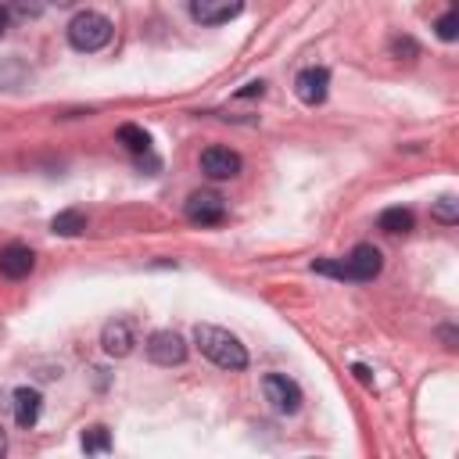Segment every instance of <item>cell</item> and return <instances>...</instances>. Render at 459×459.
Here are the masks:
<instances>
[{"label":"cell","instance_id":"obj_1","mask_svg":"<svg viewBox=\"0 0 459 459\" xmlns=\"http://www.w3.org/2000/svg\"><path fill=\"white\" fill-rule=\"evenodd\" d=\"M194 345L201 348V355L204 359H212L219 370H248V352H245V345L230 334V330H222V327H212V323H197L194 327Z\"/></svg>","mask_w":459,"mask_h":459},{"label":"cell","instance_id":"obj_2","mask_svg":"<svg viewBox=\"0 0 459 459\" xmlns=\"http://www.w3.org/2000/svg\"><path fill=\"white\" fill-rule=\"evenodd\" d=\"M112 22L101 15V12H79L72 22H69V44L83 54H94L101 47L112 44Z\"/></svg>","mask_w":459,"mask_h":459},{"label":"cell","instance_id":"obj_3","mask_svg":"<svg viewBox=\"0 0 459 459\" xmlns=\"http://www.w3.org/2000/svg\"><path fill=\"white\" fill-rule=\"evenodd\" d=\"M263 391H266V402L277 409V413H298L302 409V388L288 377V373H266L263 380Z\"/></svg>","mask_w":459,"mask_h":459},{"label":"cell","instance_id":"obj_4","mask_svg":"<svg viewBox=\"0 0 459 459\" xmlns=\"http://www.w3.org/2000/svg\"><path fill=\"white\" fill-rule=\"evenodd\" d=\"M147 359L154 366H179L187 359V341L176 330H154L147 338Z\"/></svg>","mask_w":459,"mask_h":459},{"label":"cell","instance_id":"obj_5","mask_svg":"<svg viewBox=\"0 0 459 459\" xmlns=\"http://www.w3.org/2000/svg\"><path fill=\"white\" fill-rule=\"evenodd\" d=\"M187 219L194 226H215L226 219V201L215 190H194L187 197Z\"/></svg>","mask_w":459,"mask_h":459},{"label":"cell","instance_id":"obj_6","mask_svg":"<svg viewBox=\"0 0 459 459\" xmlns=\"http://www.w3.org/2000/svg\"><path fill=\"white\" fill-rule=\"evenodd\" d=\"M245 12V0H190V15L201 26H222Z\"/></svg>","mask_w":459,"mask_h":459},{"label":"cell","instance_id":"obj_7","mask_svg":"<svg viewBox=\"0 0 459 459\" xmlns=\"http://www.w3.org/2000/svg\"><path fill=\"white\" fill-rule=\"evenodd\" d=\"M295 94H298V101H302V104H309V108L323 104V101H327V94H330V72H327V69H320V65L302 69V72L295 76Z\"/></svg>","mask_w":459,"mask_h":459},{"label":"cell","instance_id":"obj_8","mask_svg":"<svg viewBox=\"0 0 459 459\" xmlns=\"http://www.w3.org/2000/svg\"><path fill=\"white\" fill-rule=\"evenodd\" d=\"M345 266H348V280L352 284H370L373 277H380L384 259H380V252L373 245H355L352 255L345 259Z\"/></svg>","mask_w":459,"mask_h":459},{"label":"cell","instance_id":"obj_9","mask_svg":"<svg viewBox=\"0 0 459 459\" xmlns=\"http://www.w3.org/2000/svg\"><path fill=\"white\" fill-rule=\"evenodd\" d=\"M201 172L212 179H234L241 172V154L230 147H208L201 154Z\"/></svg>","mask_w":459,"mask_h":459},{"label":"cell","instance_id":"obj_10","mask_svg":"<svg viewBox=\"0 0 459 459\" xmlns=\"http://www.w3.org/2000/svg\"><path fill=\"white\" fill-rule=\"evenodd\" d=\"M33 266H37V255H33V248H26V245H8L4 252H0V273H4L8 280L29 277Z\"/></svg>","mask_w":459,"mask_h":459},{"label":"cell","instance_id":"obj_11","mask_svg":"<svg viewBox=\"0 0 459 459\" xmlns=\"http://www.w3.org/2000/svg\"><path fill=\"white\" fill-rule=\"evenodd\" d=\"M15 402V423L22 427V430H33L37 423H40V409H44V395L37 391V388H19L15 395H12Z\"/></svg>","mask_w":459,"mask_h":459},{"label":"cell","instance_id":"obj_12","mask_svg":"<svg viewBox=\"0 0 459 459\" xmlns=\"http://www.w3.org/2000/svg\"><path fill=\"white\" fill-rule=\"evenodd\" d=\"M133 327L126 323V320H115V323H108L104 330H101V348L108 352V355H115V359H126L129 352H133Z\"/></svg>","mask_w":459,"mask_h":459},{"label":"cell","instance_id":"obj_13","mask_svg":"<svg viewBox=\"0 0 459 459\" xmlns=\"http://www.w3.org/2000/svg\"><path fill=\"white\" fill-rule=\"evenodd\" d=\"M83 230H87V215L79 208H65L51 219V234H58V238H79Z\"/></svg>","mask_w":459,"mask_h":459},{"label":"cell","instance_id":"obj_14","mask_svg":"<svg viewBox=\"0 0 459 459\" xmlns=\"http://www.w3.org/2000/svg\"><path fill=\"white\" fill-rule=\"evenodd\" d=\"M413 212L409 208H388V212H380V219H377V226L384 230V234H409L413 230Z\"/></svg>","mask_w":459,"mask_h":459},{"label":"cell","instance_id":"obj_15","mask_svg":"<svg viewBox=\"0 0 459 459\" xmlns=\"http://www.w3.org/2000/svg\"><path fill=\"white\" fill-rule=\"evenodd\" d=\"M119 144H126L133 154H147V151H151V137H147L140 126H133V122L119 126Z\"/></svg>","mask_w":459,"mask_h":459},{"label":"cell","instance_id":"obj_16","mask_svg":"<svg viewBox=\"0 0 459 459\" xmlns=\"http://www.w3.org/2000/svg\"><path fill=\"white\" fill-rule=\"evenodd\" d=\"M83 448L87 452H108L112 448V434H108V427H90V430H83Z\"/></svg>","mask_w":459,"mask_h":459},{"label":"cell","instance_id":"obj_17","mask_svg":"<svg viewBox=\"0 0 459 459\" xmlns=\"http://www.w3.org/2000/svg\"><path fill=\"white\" fill-rule=\"evenodd\" d=\"M313 273H320V277H334V280H348V266H345V259H316L313 263ZM352 284V280H348Z\"/></svg>","mask_w":459,"mask_h":459},{"label":"cell","instance_id":"obj_18","mask_svg":"<svg viewBox=\"0 0 459 459\" xmlns=\"http://www.w3.org/2000/svg\"><path fill=\"white\" fill-rule=\"evenodd\" d=\"M15 4V12L22 15V19H40L47 8H51V0H12Z\"/></svg>","mask_w":459,"mask_h":459},{"label":"cell","instance_id":"obj_19","mask_svg":"<svg viewBox=\"0 0 459 459\" xmlns=\"http://www.w3.org/2000/svg\"><path fill=\"white\" fill-rule=\"evenodd\" d=\"M455 204H459V201H455V197H441V201H438V204H434V212H430V215H434V219H441V222H448V226H452V222H455V219H459V208H455Z\"/></svg>","mask_w":459,"mask_h":459},{"label":"cell","instance_id":"obj_20","mask_svg":"<svg viewBox=\"0 0 459 459\" xmlns=\"http://www.w3.org/2000/svg\"><path fill=\"white\" fill-rule=\"evenodd\" d=\"M455 26H459V19H455V12H448V15H441V19L434 22V29H438V37H441V40H448V44H452V40L459 37V29H455Z\"/></svg>","mask_w":459,"mask_h":459},{"label":"cell","instance_id":"obj_21","mask_svg":"<svg viewBox=\"0 0 459 459\" xmlns=\"http://www.w3.org/2000/svg\"><path fill=\"white\" fill-rule=\"evenodd\" d=\"M391 54H398V58H402V54H405V58H416V54H420V47H416L409 37H402V40H395V44H391Z\"/></svg>","mask_w":459,"mask_h":459},{"label":"cell","instance_id":"obj_22","mask_svg":"<svg viewBox=\"0 0 459 459\" xmlns=\"http://www.w3.org/2000/svg\"><path fill=\"white\" fill-rule=\"evenodd\" d=\"M263 94H266V83H263V79H252V83H245V87L238 90L241 101H245V97H263Z\"/></svg>","mask_w":459,"mask_h":459},{"label":"cell","instance_id":"obj_23","mask_svg":"<svg viewBox=\"0 0 459 459\" xmlns=\"http://www.w3.org/2000/svg\"><path fill=\"white\" fill-rule=\"evenodd\" d=\"M352 373H355V377H359L363 384H373V373H370V370H366L363 363H355V366H352Z\"/></svg>","mask_w":459,"mask_h":459},{"label":"cell","instance_id":"obj_24","mask_svg":"<svg viewBox=\"0 0 459 459\" xmlns=\"http://www.w3.org/2000/svg\"><path fill=\"white\" fill-rule=\"evenodd\" d=\"M4 33H8V12L0 8V37H4Z\"/></svg>","mask_w":459,"mask_h":459},{"label":"cell","instance_id":"obj_25","mask_svg":"<svg viewBox=\"0 0 459 459\" xmlns=\"http://www.w3.org/2000/svg\"><path fill=\"white\" fill-rule=\"evenodd\" d=\"M4 448H8V438H4V427H0V455H4Z\"/></svg>","mask_w":459,"mask_h":459},{"label":"cell","instance_id":"obj_26","mask_svg":"<svg viewBox=\"0 0 459 459\" xmlns=\"http://www.w3.org/2000/svg\"><path fill=\"white\" fill-rule=\"evenodd\" d=\"M51 4H58V8H69V4H76V0H51Z\"/></svg>","mask_w":459,"mask_h":459}]
</instances>
